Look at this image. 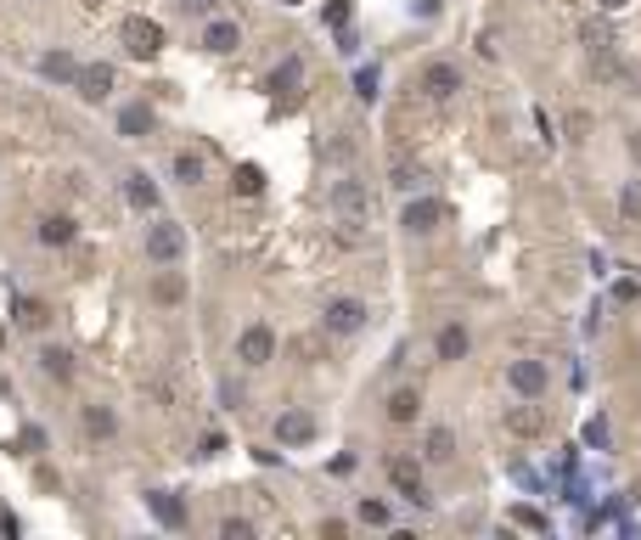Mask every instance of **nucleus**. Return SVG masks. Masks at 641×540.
<instances>
[{
    "instance_id": "a19ab883",
    "label": "nucleus",
    "mask_w": 641,
    "mask_h": 540,
    "mask_svg": "<svg viewBox=\"0 0 641 540\" xmlns=\"http://www.w3.org/2000/svg\"><path fill=\"white\" fill-rule=\"evenodd\" d=\"M411 12H417V17H434V12H439V0H411Z\"/></svg>"
},
{
    "instance_id": "4be33fe9",
    "label": "nucleus",
    "mask_w": 641,
    "mask_h": 540,
    "mask_svg": "<svg viewBox=\"0 0 641 540\" xmlns=\"http://www.w3.org/2000/svg\"><path fill=\"white\" fill-rule=\"evenodd\" d=\"M467 344H473V338H467V327H456V321H451V327H439L434 355H439V361H461V355H467Z\"/></svg>"
},
{
    "instance_id": "ea45409f",
    "label": "nucleus",
    "mask_w": 641,
    "mask_h": 540,
    "mask_svg": "<svg viewBox=\"0 0 641 540\" xmlns=\"http://www.w3.org/2000/svg\"><path fill=\"white\" fill-rule=\"evenodd\" d=\"M320 535H327V540H344V535H349V524H338V518H327V524H320Z\"/></svg>"
},
{
    "instance_id": "a878e982",
    "label": "nucleus",
    "mask_w": 641,
    "mask_h": 540,
    "mask_svg": "<svg viewBox=\"0 0 641 540\" xmlns=\"http://www.w3.org/2000/svg\"><path fill=\"white\" fill-rule=\"evenodd\" d=\"M422 456H427V462H451V456H456V433L451 428H427Z\"/></svg>"
},
{
    "instance_id": "1a4fd4ad",
    "label": "nucleus",
    "mask_w": 641,
    "mask_h": 540,
    "mask_svg": "<svg viewBox=\"0 0 641 540\" xmlns=\"http://www.w3.org/2000/svg\"><path fill=\"white\" fill-rule=\"evenodd\" d=\"M315 433H320L315 411H282V417H276V440H282V450H298V445H310Z\"/></svg>"
},
{
    "instance_id": "f704fd0d",
    "label": "nucleus",
    "mask_w": 641,
    "mask_h": 540,
    "mask_svg": "<svg viewBox=\"0 0 641 540\" xmlns=\"http://www.w3.org/2000/svg\"><path fill=\"white\" fill-rule=\"evenodd\" d=\"M327 29H349V0H332L327 6Z\"/></svg>"
},
{
    "instance_id": "dca6fc26",
    "label": "nucleus",
    "mask_w": 641,
    "mask_h": 540,
    "mask_svg": "<svg viewBox=\"0 0 641 540\" xmlns=\"http://www.w3.org/2000/svg\"><path fill=\"white\" fill-rule=\"evenodd\" d=\"M146 299H153V304H163V309H175L180 299H186V276H180V270H158V276L153 282H146Z\"/></svg>"
},
{
    "instance_id": "c03bdc74",
    "label": "nucleus",
    "mask_w": 641,
    "mask_h": 540,
    "mask_svg": "<svg viewBox=\"0 0 641 540\" xmlns=\"http://www.w3.org/2000/svg\"><path fill=\"white\" fill-rule=\"evenodd\" d=\"M630 158H636V163H641V130H636V135H630Z\"/></svg>"
},
{
    "instance_id": "473e14b6",
    "label": "nucleus",
    "mask_w": 641,
    "mask_h": 540,
    "mask_svg": "<svg viewBox=\"0 0 641 540\" xmlns=\"http://www.w3.org/2000/svg\"><path fill=\"white\" fill-rule=\"evenodd\" d=\"M608 440H613V433H608V417H591V422H585V445H591V450H608Z\"/></svg>"
},
{
    "instance_id": "6ab92c4d",
    "label": "nucleus",
    "mask_w": 641,
    "mask_h": 540,
    "mask_svg": "<svg viewBox=\"0 0 641 540\" xmlns=\"http://www.w3.org/2000/svg\"><path fill=\"white\" fill-rule=\"evenodd\" d=\"M74 74H79L74 51H46L40 57V79H51V85H74Z\"/></svg>"
},
{
    "instance_id": "c756f323",
    "label": "nucleus",
    "mask_w": 641,
    "mask_h": 540,
    "mask_svg": "<svg viewBox=\"0 0 641 540\" xmlns=\"http://www.w3.org/2000/svg\"><path fill=\"white\" fill-rule=\"evenodd\" d=\"M619 214H625L630 225L641 220V180H630V186H625V192H619Z\"/></svg>"
},
{
    "instance_id": "39448f33",
    "label": "nucleus",
    "mask_w": 641,
    "mask_h": 540,
    "mask_svg": "<svg viewBox=\"0 0 641 540\" xmlns=\"http://www.w3.org/2000/svg\"><path fill=\"white\" fill-rule=\"evenodd\" d=\"M366 327V304L360 299H332L320 309V332H332V338H349V332Z\"/></svg>"
},
{
    "instance_id": "9d476101",
    "label": "nucleus",
    "mask_w": 641,
    "mask_h": 540,
    "mask_svg": "<svg viewBox=\"0 0 641 540\" xmlns=\"http://www.w3.org/2000/svg\"><path fill=\"white\" fill-rule=\"evenodd\" d=\"M501 422H506V433H518V440H540V433H546V405H534V400L506 405Z\"/></svg>"
},
{
    "instance_id": "79ce46f5",
    "label": "nucleus",
    "mask_w": 641,
    "mask_h": 540,
    "mask_svg": "<svg viewBox=\"0 0 641 540\" xmlns=\"http://www.w3.org/2000/svg\"><path fill=\"white\" fill-rule=\"evenodd\" d=\"M596 6H602V12H625L630 0H596Z\"/></svg>"
},
{
    "instance_id": "f257e3e1",
    "label": "nucleus",
    "mask_w": 641,
    "mask_h": 540,
    "mask_svg": "<svg viewBox=\"0 0 641 540\" xmlns=\"http://www.w3.org/2000/svg\"><path fill=\"white\" fill-rule=\"evenodd\" d=\"M180 254H186L180 220H153V225H146V259H153V265H180Z\"/></svg>"
},
{
    "instance_id": "20e7f679",
    "label": "nucleus",
    "mask_w": 641,
    "mask_h": 540,
    "mask_svg": "<svg viewBox=\"0 0 641 540\" xmlns=\"http://www.w3.org/2000/svg\"><path fill=\"white\" fill-rule=\"evenodd\" d=\"M237 361H242V366H253V371L276 361V332H270L265 321L242 327V338H237Z\"/></svg>"
},
{
    "instance_id": "f03ea898",
    "label": "nucleus",
    "mask_w": 641,
    "mask_h": 540,
    "mask_svg": "<svg viewBox=\"0 0 641 540\" xmlns=\"http://www.w3.org/2000/svg\"><path fill=\"white\" fill-rule=\"evenodd\" d=\"M119 39H124V51L141 57V62H153L163 51V23H153V17H124L119 23Z\"/></svg>"
},
{
    "instance_id": "6e6552de",
    "label": "nucleus",
    "mask_w": 641,
    "mask_h": 540,
    "mask_svg": "<svg viewBox=\"0 0 641 540\" xmlns=\"http://www.w3.org/2000/svg\"><path fill=\"white\" fill-rule=\"evenodd\" d=\"M327 203H332V209L344 214V220H366V209H372V192H366L360 180H349V175H344V180H332Z\"/></svg>"
},
{
    "instance_id": "e433bc0d",
    "label": "nucleus",
    "mask_w": 641,
    "mask_h": 540,
    "mask_svg": "<svg viewBox=\"0 0 641 540\" xmlns=\"http://www.w3.org/2000/svg\"><path fill=\"white\" fill-rule=\"evenodd\" d=\"M180 6H186V12H191V17H208V12H214V6H220V0H180Z\"/></svg>"
},
{
    "instance_id": "f8f14e48",
    "label": "nucleus",
    "mask_w": 641,
    "mask_h": 540,
    "mask_svg": "<svg viewBox=\"0 0 641 540\" xmlns=\"http://www.w3.org/2000/svg\"><path fill=\"white\" fill-rule=\"evenodd\" d=\"M456 91H461V68H456V62H427V68H422V96L451 101Z\"/></svg>"
},
{
    "instance_id": "412c9836",
    "label": "nucleus",
    "mask_w": 641,
    "mask_h": 540,
    "mask_svg": "<svg viewBox=\"0 0 641 540\" xmlns=\"http://www.w3.org/2000/svg\"><path fill=\"white\" fill-rule=\"evenodd\" d=\"M169 175H175L180 186H203V175H208V163L191 152V147H180L175 158H169Z\"/></svg>"
},
{
    "instance_id": "423d86ee",
    "label": "nucleus",
    "mask_w": 641,
    "mask_h": 540,
    "mask_svg": "<svg viewBox=\"0 0 641 540\" xmlns=\"http://www.w3.org/2000/svg\"><path fill=\"white\" fill-rule=\"evenodd\" d=\"M546 383H551V366H546V361H512V366H506V388L523 394V400H540Z\"/></svg>"
},
{
    "instance_id": "393cba45",
    "label": "nucleus",
    "mask_w": 641,
    "mask_h": 540,
    "mask_svg": "<svg viewBox=\"0 0 641 540\" xmlns=\"http://www.w3.org/2000/svg\"><path fill=\"white\" fill-rule=\"evenodd\" d=\"M12 321L34 332V327H46V321H51V309L40 304V299H12Z\"/></svg>"
},
{
    "instance_id": "7c9ffc66",
    "label": "nucleus",
    "mask_w": 641,
    "mask_h": 540,
    "mask_svg": "<svg viewBox=\"0 0 641 540\" xmlns=\"http://www.w3.org/2000/svg\"><path fill=\"white\" fill-rule=\"evenodd\" d=\"M360 524H372V529H389V501H360Z\"/></svg>"
},
{
    "instance_id": "5701e85b",
    "label": "nucleus",
    "mask_w": 641,
    "mask_h": 540,
    "mask_svg": "<svg viewBox=\"0 0 641 540\" xmlns=\"http://www.w3.org/2000/svg\"><path fill=\"white\" fill-rule=\"evenodd\" d=\"M84 433H91V440H113V433H119V411L113 405H84Z\"/></svg>"
},
{
    "instance_id": "b1692460",
    "label": "nucleus",
    "mask_w": 641,
    "mask_h": 540,
    "mask_svg": "<svg viewBox=\"0 0 641 540\" xmlns=\"http://www.w3.org/2000/svg\"><path fill=\"white\" fill-rule=\"evenodd\" d=\"M40 242H46V248H68L74 242V220L68 214H46V220H40Z\"/></svg>"
},
{
    "instance_id": "2f4dec72",
    "label": "nucleus",
    "mask_w": 641,
    "mask_h": 540,
    "mask_svg": "<svg viewBox=\"0 0 641 540\" xmlns=\"http://www.w3.org/2000/svg\"><path fill=\"white\" fill-rule=\"evenodd\" d=\"M377 85H382L377 68H360V74H355V96H360V101H377Z\"/></svg>"
},
{
    "instance_id": "72a5a7b5",
    "label": "nucleus",
    "mask_w": 641,
    "mask_h": 540,
    "mask_svg": "<svg viewBox=\"0 0 641 540\" xmlns=\"http://www.w3.org/2000/svg\"><path fill=\"white\" fill-rule=\"evenodd\" d=\"M220 540H253V524H248V518H225V524H220Z\"/></svg>"
},
{
    "instance_id": "aec40b11",
    "label": "nucleus",
    "mask_w": 641,
    "mask_h": 540,
    "mask_svg": "<svg viewBox=\"0 0 641 540\" xmlns=\"http://www.w3.org/2000/svg\"><path fill=\"white\" fill-rule=\"evenodd\" d=\"M417 411H422V388H394V394H389V422H394V428L417 422Z\"/></svg>"
},
{
    "instance_id": "cd10ccee",
    "label": "nucleus",
    "mask_w": 641,
    "mask_h": 540,
    "mask_svg": "<svg viewBox=\"0 0 641 540\" xmlns=\"http://www.w3.org/2000/svg\"><path fill=\"white\" fill-rule=\"evenodd\" d=\"M231 192L259 197V192H265V170H259V163H237V175H231Z\"/></svg>"
},
{
    "instance_id": "4c0bfd02",
    "label": "nucleus",
    "mask_w": 641,
    "mask_h": 540,
    "mask_svg": "<svg viewBox=\"0 0 641 540\" xmlns=\"http://www.w3.org/2000/svg\"><path fill=\"white\" fill-rule=\"evenodd\" d=\"M332 158H338V163L355 158V141H349V135H338V141H332Z\"/></svg>"
},
{
    "instance_id": "9b49d317",
    "label": "nucleus",
    "mask_w": 641,
    "mask_h": 540,
    "mask_svg": "<svg viewBox=\"0 0 641 540\" xmlns=\"http://www.w3.org/2000/svg\"><path fill=\"white\" fill-rule=\"evenodd\" d=\"M74 91H79V101L101 108V101L113 96V68H107V62H91V68H79V74H74Z\"/></svg>"
},
{
    "instance_id": "a18cd8bd",
    "label": "nucleus",
    "mask_w": 641,
    "mask_h": 540,
    "mask_svg": "<svg viewBox=\"0 0 641 540\" xmlns=\"http://www.w3.org/2000/svg\"><path fill=\"white\" fill-rule=\"evenodd\" d=\"M84 6H101V0H84Z\"/></svg>"
},
{
    "instance_id": "37998d69",
    "label": "nucleus",
    "mask_w": 641,
    "mask_h": 540,
    "mask_svg": "<svg viewBox=\"0 0 641 540\" xmlns=\"http://www.w3.org/2000/svg\"><path fill=\"white\" fill-rule=\"evenodd\" d=\"M625 79H630V85H636V96H641V62H636V68H625Z\"/></svg>"
},
{
    "instance_id": "f3484780",
    "label": "nucleus",
    "mask_w": 641,
    "mask_h": 540,
    "mask_svg": "<svg viewBox=\"0 0 641 540\" xmlns=\"http://www.w3.org/2000/svg\"><path fill=\"white\" fill-rule=\"evenodd\" d=\"M124 197H130L136 214H158V186L146 180V170H130V175H124Z\"/></svg>"
},
{
    "instance_id": "7ed1b4c3",
    "label": "nucleus",
    "mask_w": 641,
    "mask_h": 540,
    "mask_svg": "<svg viewBox=\"0 0 641 540\" xmlns=\"http://www.w3.org/2000/svg\"><path fill=\"white\" fill-rule=\"evenodd\" d=\"M400 225L411 237H427V231H439V225H451V203H439V197H411L405 203V214H400Z\"/></svg>"
},
{
    "instance_id": "0eeeda50",
    "label": "nucleus",
    "mask_w": 641,
    "mask_h": 540,
    "mask_svg": "<svg viewBox=\"0 0 641 540\" xmlns=\"http://www.w3.org/2000/svg\"><path fill=\"white\" fill-rule=\"evenodd\" d=\"M389 479L400 484V495H405V501H411L417 512H427V507H434V495L422 490V473H417V462H411V456H389Z\"/></svg>"
},
{
    "instance_id": "c9c22d12",
    "label": "nucleus",
    "mask_w": 641,
    "mask_h": 540,
    "mask_svg": "<svg viewBox=\"0 0 641 540\" xmlns=\"http://www.w3.org/2000/svg\"><path fill=\"white\" fill-rule=\"evenodd\" d=\"M417 180H422V170H411V163H394V186H400V192H411Z\"/></svg>"
},
{
    "instance_id": "4468645a",
    "label": "nucleus",
    "mask_w": 641,
    "mask_h": 540,
    "mask_svg": "<svg viewBox=\"0 0 641 540\" xmlns=\"http://www.w3.org/2000/svg\"><path fill=\"white\" fill-rule=\"evenodd\" d=\"M237 46H242V29H237V17H208V23H203V51L225 57V51H237Z\"/></svg>"
},
{
    "instance_id": "ddd939ff",
    "label": "nucleus",
    "mask_w": 641,
    "mask_h": 540,
    "mask_svg": "<svg viewBox=\"0 0 641 540\" xmlns=\"http://www.w3.org/2000/svg\"><path fill=\"white\" fill-rule=\"evenodd\" d=\"M153 130H158V113L146 108V101H124L119 108V135L124 141H146Z\"/></svg>"
},
{
    "instance_id": "58836bf2",
    "label": "nucleus",
    "mask_w": 641,
    "mask_h": 540,
    "mask_svg": "<svg viewBox=\"0 0 641 540\" xmlns=\"http://www.w3.org/2000/svg\"><path fill=\"white\" fill-rule=\"evenodd\" d=\"M23 450H46V433H40V428H23Z\"/></svg>"
},
{
    "instance_id": "2eb2a0df",
    "label": "nucleus",
    "mask_w": 641,
    "mask_h": 540,
    "mask_svg": "<svg viewBox=\"0 0 641 540\" xmlns=\"http://www.w3.org/2000/svg\"><path fill=\"white\" fill-rule=\"evenodd\" d=\"M298 85H304V57H282V62H276V74H270V96L276 101H293Z\"/></svg>"
},
{
    "instance_id": "a211bd4d",
    "label": "nucleus",
    "mask_w": 641,
    "mask_h": 540,
    "mask_svg": "<svg viewBox=\"0 0 641 540\" xmlns=\"http://www.w3.org/2000/svg\"><path fill=\"white\" fill-rule=\"evenodd\" d=\"M146 512H153L163 529H180L186 524V507L175 501V490H146Z\"/></svg>"
},
{
    "instance_id": "c85d7f7f",
    "label": "nucleus",
    "mask_w": 641,
    "mask_h": 540,
    "mask_svg": "<svg viewBox=\"0 0 641 540\" xmlns=\"http://www.w3.org/2000/svg\"><path fill=\"white\" fill-rule=\"evenodd\" d=\"M512 524H518V529H534V535H546V529H551V518H546V512H534V507H512Z\"/></svg>"
},
{
    "instance_id": "bb28decb",
    "label": "nucleus",
    "mask_w": 641,
    "mask_h": 540,
    "mask_svg": "<svg viewBox=\"0 0 641 540\" xmlns=\"http://www.w3.org/2000/svg\"><path fill=\"white\" fill-rule=\"evenodd\" d=\"M40 371L57 378V383H68L74 378V355H68V349H40Z\"/></svg>"
}]
</instances>
